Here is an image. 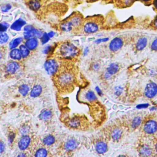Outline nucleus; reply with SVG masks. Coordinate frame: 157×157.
<instances>
[{
    "label": "nucleus",
    "instance_id": "nucleus-51",
    "mask_svg": "<svg viewBox=\"0 0 157 157\" xmlns=\"http://www.w3.org/2000/svg\"><path fill=\"white\" fill-rule=\"evenodd\" d=\"M2 57H3V53H2V52L1 50H0V61L1 60Z\"/></svg>",
    "mask_w": 157,
    "mask_h": 157
},
{
    "label": "nucleus",
    "instance_id": "nucleus-20",
    "mask_svg": "<svg viewBox=\"0 0 157 157\" xmlns=\"http://www.w3.org/2000/svg\"><path fill=\"white\" fill-rule=\"evenodd\" d=\"M9 56L11 59L16 61H20L22 58L20 49L17 48L11 49L9 53Z\"/></svg>",
    "mask_w": 157,
    "mask_h": 157
},
{
    "label": "nucleus",
    "instance_id": "nucleus-41",
    "mask_svg": "<svg viewBox=\"0 0 157 157\" xmlns=\"http://www.w3.org/2000/svg\"><path fill=\"white\" fill-rule=\"evenodd\" d=\"M5 149V145L3 142L0 141V153H2Z\"/></svg>",
    "mask_w": 157,
    "mask_h": 157
},
{
    "label": "nucleus",
    "instance_id": "nucleus-54",
    "mask_svg": "<svg viewBox=\"0 0 157 157\" xmlns=\"http://www.w3.org/2000/svg\"><path fill=\"white\" fill-rule=\"evenodd\" d=\"M155 148H156V152H157V143H156V146H155Z\"/></svg>",
    "mask_w": 157,
    "mask_h": 157
},
{
    "label": "nucleus",
    "instance_id": "nucleus-26",
    "mask_svg": "<svg viewBox=\"0 0 157 157\" xmlns=\"http://www.w3.org/2000/svg\"><path fill=\"white\" fill-rule=\"evenodd\" d=\"M20 51L21 54V56L23 58H27L29 54H30V50L28 49V48L25 45L22 44L20 46Z\"/></svg>",
    "mask_w": 157,
    "mask_h": 157
},
{
    "label": "nucleus",
    "instance_id": "nucleus-4",
    "mask_svg": "<svg viewBox=\"0 0 157 157\" xmlns=\"http://www.w3.org/2000/svg\"><path fill=\"white\" fill-rule=\"evenodd\" d=\"M99 29L98 23L94 20H88L83 25V31L86 34H92Z\"/></svg>",
    "mask_w": 157,
    "mask_h": 157
},
{
    "label": "nucleus",
    "instance_id": "nucleus-24",
    "mask_svg": "<svg viewBox=\"0 0 157 157\" xmlns=\"http://www.w3.org/2000/svg\"><path fill=\"white\" fill-rule=\"evenodd\" d=\"M118 68H119V67H118V65L117 64L112 63L107 67V72L110 75H113V74H115V73H117L118 72Z\"/></svg>",
    "mask_w": 157,
    "mask_h": 157
},
{
    "label": "nucleus",
    "instance_id": "nucleus-11",
    "mask_svg": "<svg viewBox=\"0 0 157 157\" xmlns=\"http://www.w3.org/2000/svg\"><path fill=\"white\" fill-rule=\"evenodd\" d=\"M78 145V142L74 139H69L64 142L63 145L64 149L67 151H72L75 150Z\"/></svg>",
    "mask_w": 157,
    "mask_h": 157
},
{
    "label": "nucleus",
    "instance_id": "nucleus-40",
    "mask_svg": "<svg viewBox=\"0 0 157 157\" xmlns=\"http://www.w3.org/2000/svg\"><path fill=\"white\" fill-rule=\"evenodd\" d=\"M28 128H26V127H23L21 128V130H20V133L23 135H25L26 134V133L28 131Z\"/></svg>",
    "mask_w": 157,
    "mask_h": 157
},
{
    "label": "nucleus",
    "instance_id": "nucleus-44",
    "mask_svg": "<svg viewBox=\"0 0 157 157\" xmlns=\"http://www.w3.org/2000/svg\"><path fill=\"white\" fill-rule=\"evenodd\" d=\"M48 36L50 37V38L53 37L54 36V35H55V33H54L53 31H50V32H49V33H48Z\"/></svg>",
    "mask_w": 157,
    "mask_h": 157
},
{
    "label": "nucleus",
    "instance_id": "nucleus-42",
    "mask_svg": "<svg viewBox=\"0 0 157 157\" xmlns=\"http://www.w3.org/2000/svg\"><path fill=\"white\" fill-rule=\"evenodd\" d=\"M152 25H153V26L155 28H157V15L155 17L153 21V23H152Z\"/></svg>",
    "mask_w": 157,
    "mask_h": 157
},
{
    "label": "nucleus",
    "instance_id": "nucleus-45",
    "mask_svg": "<svg viewBox=\"0 0 157 157\" xmlns=\"http://www.w3.org/2000/svg\"><path fill=\"white\" fill-rule=\"evenodd\" d=\"M124 4L126 5H129L132 2V0H124Z\"/></svg>",
    "mask_w": 157,
    "mask_h": 157
},
{
    "label": "nucleus",
    "instance_id": "nucleus-28",
    "mask_svg": "<svg viewBox=\"0 0 157 157\" xmlns=\"http://www.w3.org/2000/svg\"><path fill=\"white\" fill-rule=\"evenodd\" d=\"M72 28H73L72 26L69 22V21H64L60 25V29L64 31H66V32L70 31L72 29Z\"/></svg>",
    "mask_w": 157,
    "mask_h": 157
},
{
    "label": "nucleus",
    "instance_id": "nucleus-31",
    "mask_svg": "<svg viewBox=\"0 0 157 157\" xmlns=\"http://www.w3.org/2000/svg\"><path fill=\"white\" fill-rule=\"evenodd\" d=\"M85 98L89 101H93L96 99V96L94 93L91 90L88 91L85 94Z\"/></svg>",
    "mask_w": 157,
    "mask_h": 157
},
{
    "label": "nucleus",
    "instance_id": "nucleus-27",
    "mask_svg": "<svg viewBox=\"0 0 157 157\" xmlns=\"http://www.w3.org/2000/svg\"><path fill=\"white\" fill-rule=\"evenodd\" d=\"M29 91V87L27 84H22L18 87L19 93L23 96H26Z\"/></svg>",
    "mask_w": 157,
    "mask_h": 157
},
{
    "label": "nucleus",
    "instance_id": "nucleus-8",
    "mask_svg": "<svg viewBox=\"0 0 157 157\" xmlns=\"http://www.w3.org/2000/svg\"><path fill=\"white\" fill-rule=\"evenodd\" d=\"M31 143V137L26 134L23 135L18 140V147L20 150L23 151L29 147Z\"/></svg>",
    "mask_w": 157,
    "mask_h": 157
},
{
    "label": "nucleus",
    "instance_id": "nucleus-48",
    "mask_svg": "<svg viewBox=\"0 0 157 157\" xmlns=\"http://www.w3.org/2000/svg\"><path fill=\"white\" fill-rule=\"evenodd\" d=\"M96 90L97 93H98L99 95H101V94H102V92H101V90H100L98 87H96Z\"/></svg>",
    "mask_w": 157,
    "mask_h": 157
},
{
    "label": "nucleus",
    "instance_id": "nucleus-29",
    "mask_svg": "<svg viewBox=\"0 0 157 157\" xmlns=\"http://www.w3.org/2000/svg\"><path fill=\"white\" fill-rule=\"evenodd\" d=\"M23 40L22 37H17L13 40H12L9 43V48L10 49H13L16 48Z\"/></svg>",
    "mask_w": 157,
    "mask_h": 157
},
{
    "label": "nucleus",
    "instance_id": "nucleus-46",
    "mask_svg": "<svg viewBox=\"0 0 157 157\" xmlns=\"http://www.w3.org/2000/svg\"><path fill=\"white\" fill-rule=\"evenodd\" d=\"M153 4L154 7L156 9V10H157V0H153Z\"/></svg>",
    "mask_w": 157,
    "mask_h": 157
},
{
    "label": "nucleus",
    "instance_id": "nucleus-3",
    "mask_svg": "<svg viewBox=\"0 0 157 157\" xmlns=\"http://www.w3.org/2000/svg\"><path fill=\"white\" fill-rule=\"evenodd\" d=\"M44 68L47 74L52 76L56 75L60 69L58 61L53 58H50L45 61Z\"/></svg>",
    "mask_w": 157,
    "mask_h": 157
},
{
    "label": "nucleus",
    "instance_id": "nucleus-7",
    "mask_svg": "<svg viewBox=\"0 0 157 157\" xmlns=\"http://www.w3.org/2000/svg\"><path fill=\"white\" fill-rule=\"evenodd\" d=\"M143 129L147 134L155 133L157 131V123L153 120H148L145 123Z\"/></svg>",
    "mask_w": 157,
    "mask_h": 157
},
{
    "label": "nucleus",
    "instance_id": "nucleus-21",
    "mask_svg": "<svg viewBox=\"0 0 157 157\" xmlns=\"http://www.w3.org/2000/svg\"><path fill=\"white\" fill-rule=\"evenodd\" d=\"M28 6L31 10L37 11L40 7V3L38 0H30L28 2Z\"/></svg>",
    "mask_w": 157,
    "mask_h": 157
},
{
    "label": "nucleus",
    "instance_id": "nucleus-6",
    "mask_svg": "<svg viewBox=\"0 0 157 157\" xmlns=\"http://www.w3.org/2000/svg\"><path fill=\"white\" fill-rule=\"evenodd\" d=\"M20 69V64L15 61H10L8 62L4 68L7 74H14Z\"/></svg>",
    "mask_w": 157,
    "mask_h": 157
},
{
    "label": "nucleus",
    "instance_id": "nucleus-13",
    "mask_svg": "<svg viewBox=\"0 0 157 157\" xmlns=\"http://www.w3.org/2000/svg\"><path fill=\"white\" fill-rule=\"evenodd\" d=\"M36 37H31L26 39L25 45L28 48L29 50H34L38 46L39 42Z\"/></svg>",
    "mask_w": 157,
    "mask_h": 157
},
{
    "label": "nucleus",
    "instance_id": "nucleus-33",
    "mask_svg": "<svg viewBox=\"0 0 157 157\" xmlns=\"http://www.w3.org/2000/svg\"><path fill=\"white\" fill-rule=\"evenodd\" d=\"M50 40V37L48 35V33H44L40 37V41L42 44H45L47 42H48Z\"/></svg>",
    "mask_w": 157,
    "mask_h": 157
},
{
    "label": "nucleus",
    "instance_id": "nucleus-53",
    "mask_svg": "<svg viewBox=\"0 0 157 157\" xmlns=\"http://www.w3.org/2000/svg\"><path fill=\"white\" fill-rule=\"evenodd\" d=\"M140 1H141L142 2H150L151 0H140Z\"/></svg>",
    "mask_w": 157,
    "mask_h": 157
},
{
    "label": "nucleus",
    "instance_id": "nucleus-9",
    "mask_svg": "<svg viewBox=\"0 0 157 157\" xmlns=\"http://www.w3.org/2000/svg\"><path fill=\"white\" fill-rule=\"evenodd\" d=\"M42 32L39 30L37 29L34 28L33 29L28 31H24L23 33V37L25 39H28L31 37H36V38H39L42 36Z\"/></svg>",
    "mask_w": 157,
    "mask_h": 157
},
{
    "label": "nucleus",
    "instance_id": "nucleus-22",
    "mask_svg": "<svg viewBox=\"0 0 157 157\" xmlns=\"http://www.w3.org/2000/svg\"><path fill=\"white\" fill-rule=\"evenodd\" d=\"M147 44V39L146 37L140 38L136 43V48L137 50H143Z\"/></svg>",
    "mask_w": 157,
    "mask_h": 157
},
{
    "label": "nucleus",
    "instance_id": "nucleus-16",
    "mask_svg": "<svg viewBox=\"0 0 157 157\" xmlns=\"http://www.w3.org/2000/svg\"><path fill=\"white\" fill-rule=\"evenodd\" d=\"M26 24V21L21 18H19L18 20H17L16 21H15L10 26V28L11 29L13 30V31H19L21 30V28L25 26V25Z\"/></svg>",
    "mask_w": 157,
    "mask_h": 157
},
{
    "label": "nucleus",
    "instance_id": "nucleus-15",
    "mask_svg": "<svg viewBox=\"0 0 157 157\" xmlns=\"http://www.w3.org/2000/svg\"><path fill=\"white\" fill-rule=\"evenodd\" d=\"M82 17L79 15H75L69 20V22L72 26V28H78L82 24Z\"/></svg>",
    "mask_w": 157,
    "mask_h": 157
},
{
    "label": "nucleus",
    "instance_id": "nucleus-38",
    "mask_svg": "<svg viewBox=\"0 0 157 157\" xmlns=\"http://www.w3.org/2000/svg\"><path fill=\"white\" fill-rule=\"evenodd\" d=\"M11 8H12V6L10 4H6L1 7V10L4 12H8Z\"/></svg>",
    "mask_w": 157,
    "mask_h": 157
},
{
    "label": "nucleus",
    "instance_id": "nucleus-18",
    "mask_svg": "<svg viewBox=\"0 0 157 157\" xmlns=\"http://www.w3.org/2000/svg\"><path fill=\"white\" fill-rule=\"evenodd\" d=\"M42 92V87L39 84L35 85L30 91V96L32 98H37L39 96Z\"/></svg>",
    "mask_w": 157,
    "mask_h": 157
},
{
    "label": "nucleus",
    "instance_id": "nucleus-52",
    "mask_svg": "<svg viewBox=\"0 0 157 157\" xmlns=\"http://www.w3.org/2000/svg\"><path fill=\"white\" fill-rule=\"evenodd\" d=\"M18 156H26V155H25V154H24L23 152H21V153H20Z\"/></svg>",
    "mask_w": 157,
    "mask_h": 157
},
{
    "label": "nucleus",
    "instance_id": "nucleus-37",
    "mask_svg": "<svg viewBox=\"0 0 157 157\" xmlns=\"http://www.w3.org/2000/svg\"><path fill=\"white\" fill-rule=\"evenodd\" d=\"M15 137V135L14 132H11L9 134V136H8V140H9V144H12L13 142Z\"/></svg>",
    "mask_w": 157,
    "mask_h": 157
},
{
    "label": "nucleus",
    "instance_id": "nucleus-1",
    "mask_svg": "<svg viewBox=\"0 0 157 157\" xmlns=\"http://www.w3.org/2000/svg\"><path fill=\"white\" fill-rule=\"evenodd\" d=\"M75 80V76L71 69H59L54 75L55 83L56 86L63 91L72 88Z\"/></svg>",
    "mask_w": 157,
    "mask_h": 157
},
{
    "label": "nucleus",
    "instance_id": "nucleus-23",
    "mask_svg": "<svg viewBox=\"0 0 157 157\" xmlns=\"http://www.w3.org/2000/svg\"><path fill=\"white\" fill-rule=\"evenodd\" d=\"M55 142V137L51 134L47 135L43 139V144L46 146H50Z\"/></svg>",
    "mask_w": 157,
    "mask_h": 157
},
{
    "label": "nucleus",
    "instance_id": "nucleus-39",
    "mask_svg": "<svg viewBox=\"0 0 157 157\" xmlns=\"http://www.w3.org/2000/svg\"><path fill=\"white\" fill-rule=\"evenodd\" d=\"M151 49L152 50H157V38H156L151 45Z\"/></svg>",
    "mask_w": 157,
    "mask_h": 157
},
{
    "label": "nucleus",
    "instance_id": "nucleus-36",
    "mask_svg": "<svg viewBox=\"0 0 157 157\" xmlns=\"http://www.w3.org/2000/svg\"><path fill=\"white\" fill-rule=\"evenodd\" d=\"M52 47L50 45H47L46 47H44L42 52L44 53V54H48L49 53H50L52 52Z\"/></svg>",
    "mask_w": 157,
    "mask_h": 157
},
{
    "label": "nucleus",
    "instance_id": "nucleus-12",
    "mask_svg": "<svg viewBox=\"0 0 157 157\" xmlns=\"http://www.w3.org/2000/svg\"><path fill=\"white\" fill-rule=\"evenodd\" d=\"M95 149L99 153H104L108 150L107 144L103 140H99L95 144Z\"/></svg>",
    "mask_w": 157,
    "mask_h": 157
},
{
    "label": "nucleus",
    "instance_id": "nucleus-5",
    "mask_svg": "<svg viewBox=\"0 0 157 157\" xmlns=\"http://www.w3.org/2000/svg\"><path fill=\"white\" fill-rule=\"evenodd\" d=\"M144 94L148 98H152L157 94V85L154 82L148 83L145 88Z\"/></svg>",
    "mask_w": 157,
    "mask_h": 157
},
{
    "label": "nucleus",
    "instance_id": "nucleus-47",
    "mask_svg": "<svg viewBox=\"0 0 157 157\" xmlns=\"http://www.w3.org/2000/svg\"><path fill=\"white\" fill-rule=\"evenodd\" d=\"M93 69H98L99 67V65L98 64V63H96V64H94L93 65Z\"/></svg>",
    "mask_w": 157,
    "mask_h": 157
},
{
    "label": "nucleus",
    "instance_id": "nucleus-14",
    "mask_svg": "<svg viewBox=\"0 0 157 157\" xmlns=\"http://www.w3.org/2000/svg\"><path fill=\"white\" fill-rule=\"evenodd\" d=\"M67 124L69 128L72 129L78 128L81 126V120L77 117H72L67 121Z\"/></svg>",
    "mask_w": 157,
    "mask_h": 157
},
{
    "label": "nucleus",
    "instance_id": "nucleus-17",
    "mask_svg": "<svg viewBox=\"0 0 157 157\" xmlns=\"http://www.w3.org/2000/svg\"><path fill=\"white\" fill-rule=\"evenodd\" d=\"M110 135L112 140L115 141L118 140L122 136V131L119 128H114L111 130Z\"/></svg>",
    "mask_w": 157,
    "mask_h": 157
},
{
    "label": "nucleus",
    "instance_id": "nucleus-55",
    "mask_svg": "<svg viewBox=\"0 0 157 157\" xmlns=\"http://www.w3.org/2000/svg\"><path fill=\"white\" fill-rule=\"evenodd\" d=\"M89 1H95L96 0H89Z\"/></svg>",
    "mask_w": 157,
    "mask_h": 157
},
{
    "label": "nucleus",
    "instance_id": "nucleus-30",
    "mask_svg": "<svg viewBox=\"0 0 157 157\" xmlns=\"http://www.w3.org/2000/svg\"><path fill=\"white\" fill-rule=\"evenodd\" d=\"M47 154H48V151L46 148H39L36 151L34 156L37 157H45L47 156Z\"/></svg>",
    "mask_w": 157,
    "mask_h": 157
},
{
    "label": "nucleus",
    "instance_id": "nucleus-2",
    "mask_svg": "<svg viewBox=\"0 0 157 157\" xmlns=\"http://www.w3.org/2000/svg\"><path fill=\"white\" fill-rule=\"evenodd\" d=\"M56 53L63 59H72L78 55V48L71 42L61 44L56 50Z\"/></svg>",
    "mask_w": 157,
    "mask_h": 157
},
{
    "label": "nucleus",
    "instance_id": "nucleus-43",
    "mask_svg": "<svg viewBox=\"0 0 157 157\" xmlns=\"http://www.w3.org/2000/svg\"><path fill=\"white\" fill-rule=\"evenodd\" d=\"M109 39L108 38H104V39H97L96 40H95V42L97 43V44H99L101 42H105V41H107Z\"/></svg>",
    "mask_w": 157,
    "mask_h": 157
},
{
    "label": "nucleus",
    "instance_id": "nucleus-35",
    "mask_svg": "<svg viewBox=\"0 0 157 157\" xmlns=\"http://www.w3.org/2000/svg\"><path fill=\"white\" fill-rule=\"evenodd\" d=\"M9 27V24L7 23H0V32H5Z\"/></svg>",
    "mask_w": 157,
    "mask_h": 157
},
{
    "label": "nucleus",
    "instance_id": "nucleus-49",
    "mask_svg": "<svg viewBox=\"0 0 157 157\" xmlns=\"http://www.w3.org/2000/svg\"><path fill=\"white\" fill-rule=\"evenodd\" d=\"M148 106V105L147 104H143V105H138L137 106V107H139V108H142V107H144V108H145L146 107H147Z\"/></svg>",
    "mask_w": 157,
    "mask_h": 157
},
{
    "label": "nucleus",
    "instance_id": "nucleus-19",
    "mask_svg": "<svg viewBox=\"0 0 157 157\" xmlns=\"http://www.w3.org/2000/svg\"><path fill=\"white\" fill-rule=\"evenodd\" d=\"M52 117V112L48 109H44L41 111L39 115V118L43 121H48Z\"/></svg>",
    "mask_w": 157,
    "mask_h": 157
},
{
    "label": "nucleus",
    "instance_id": "nucleus-32",
    "mask_svg": "<svg viewBox=\"0 0 157 157\" xmlns=\"http://www.w3.org/2000/svg\"><path fill=\"white\" fill-rule=\"evenodd\" d=\"M9 36L5 32H0V44H4L7 42Z\"/></svg>",
    "mask_w": 157,
    "mask_h": 157
},
{
    "label": "nucleus",
    "instance_id": "nucleus-25",
    "mask_svg": "<svg viewBox=\"0 0 157 157\" xmlns=\"http://www.w3.org/2000/svg\"><path fill=\"white\" fill-rule=\"evenodd\" d=\"M151 148L147 145H143L139 150V153L144 156L150 155L151 153Z\"/></svg>",
    "mask_w": 157,
    "mask_h": 157
},
{
    "label": "nucleus",
    "instance_id": "nucleus-34",
    "mask_svg": "<svg viewBox=\"0 0 157 157\" xmlns=\"http://www.w3.org/2000/svg\"><path fill=\"white\" fill-rule=\"evenodd\" d=\"M141 120L139 117H136L134 118V120H132V128H137L140 123Z\"/></svg>",
    "mask_w": 157,
    "mask_h": 157
},
{
    "label": "nucleus",
    "instance_id": "nucleus-10",
    "mask_svg": "<svg viewBox=\"0 0 157 157\" xmlns=\"http://www.w3.org/2000/svg\"><path fill=\"white\" fill-rule=\"evenodd\" d=\"M123 40L120 37H115L110 41L109 44V49L112 52H116L123 46Z\"/></svg>",
    "mask_w": 157,
    "mask_h": 157
},
{
    "label": "nucleus",
    "instance_id": "nucleus-50",
    "mask_svg": "<svg viewBox=\"0 0 157 157\" xmlns=\"http://www.w3.org/2000/svg\"><path fill=\"white\" fill-rule=\"evenodd\" d=\"M88 52V48L86 47V48H85V49L84 50V55H86Z\"/></svg>",
    "mask_w": 157,
    "mask_h": 157
}]
</instances>
